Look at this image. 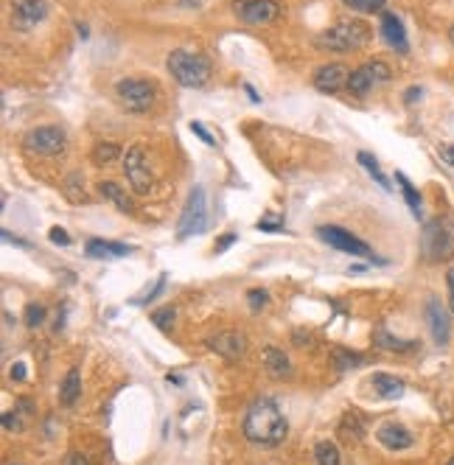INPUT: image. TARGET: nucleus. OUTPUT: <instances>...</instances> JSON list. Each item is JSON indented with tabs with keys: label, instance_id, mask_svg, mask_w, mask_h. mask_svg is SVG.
Instances as JSON below:
<instances>
[{
	"label": "nucleus",
	"instance_id": "c9c22d12",
	"mask_svg": "<svg viewBox=\"0 0 454 465\" xmlns=\"http://www.w3.org/2000/svg\"><path fill=\"white\" fill-rule=\"evenodd\" d=\"M48 238H51V241H53L56 247H70V235L62 230V228H51Z\"/></svg>",
	"mask_w": 454,
	"mask_h": 465
},
{
	"label": "nucleus",
	"instance_id": "6ab92c4d",
	"mask_svg": "<svg viewBox=\"0 0 454 465\" xmlns=\"http://www.w3.org/2000/svg\"><path fill=\"white\" fill-rule=\"evenodd\" d=\"M339 438L345 443H359L365 438V418L359 415V410H348L339 421Z\"/></svg>",
	"mask_w": 454,
	"mask_h": 465
},
{
	"label": "nucleus",
	"instance_id": "de8ad7c7",
	"mask_svg": "<svg viewBox=\"0 0 454 465\" xmlns=\"http://www.w3.org/2000/svg\"><path fill=\"white\" fill-rule=\"evenodd\" d=\"M441 155H443V160H446L449 166H454V146H446V149H443Z\"/></svg>",
	"mask_w": 454,
	"mask_h": 465
},
{
	"label": "nucleus",
	"instance_id": "39448f33",
	"mask_svg": "<svg viewBox=\"0 0 454 465\" xmlns=\"http://www.w3.org/2000/svg\"><path fill=\"white\" fill-rule=\"evenodd\" d=\"M208 228V202H205V191L200 185L191 188L188 199H186V208H183V216L177 222V238H191V235H200V232Z\"/></svg>",
	"mask_w": 454,
	"mask_h": 465
},
{
	"label": "nucleus",
	"instance_id": "6e6552de",
	"mask_svg": "<svg viewBox=\"0 0 454 465\" xmlns=\"http://www.w3.org/2000/svg\"><path fill=\"white\" fill-rule=\"evenodd\" d=\"M22 143H25V149L34 152V155L56 157V155L65 152L67 138H65V132H62L59 126H37V129H31V132L22 138Z\"/></svg>",
	"mask_w": 454,
	"mask_h": 465
},
{
	"label": "nucleus",
	"instance_id": "a19ab883",
	"mask_svg": "<svg viewBox=\"0 0 454 465\" xmlns=\"http://www.w3.org/2000/svg\"><path fill=\"white\" fill-rule=\"evenodd\" d=\"M3 241H11V244H17V247H28V241H22V238H17V235H11L8 230H3Z\"/></svg>",
	"mask_w": 454,
	"mask_h": 465
},
{
	"label": "nucleus",
	"instance_id": "f704fd0d",
	"mask_svg": "<svg viewBox=\"0 0 454 465\" xmlns=\"http://www.w3.org/2000/svg\"><path fill=\"white\" fill-rule=\"evenodd\" d=\"M191 132H194V135H197L202 143H208V146H216V140L211 138V132H208V129H205L200 121H191Z\"/></svg>",
	"mask_w": 454,
	"mask_h": 465
},
{
	"label": "nucleus",
	"instance_id": "e433bc0d",
	"mask_svg": "<svg viewBox=\"0 0 454 465\" xmlns=\"http://www.w3.org/2000/svg\"><path fill=\"white\" fill-rule=\"evenodd\" d=\"M421 96H424V90H421V87H410V90L404 93V98H407V104H415V101H418Z\"/></svg>",
	"mask_w": 454,
	"mask_h": 465
},
{
	"label": "nucleus",
	"instance_id": "473e14b6",
	"mask_svg": "<svg viewBox=\"0 0 454 465\" xmlns=\"http://www.w3.org/2000/svg\"><path fill=\"white\" fill-rule=\"evenodd\" d=\"M247 300H249V308H252V311H261V308H266V303H269V292H266V289H249V292H247Z\"/></svg>",
	"mask_w": 454,
	"mask_h": 465
},
{
	"label": "nucleus",
	"instance_id": "49530a36",
	"mask_svg": "<svg viewBox=\"0 0 454 465\" xmlns=\"http://www.w3.org/2000/svg\"><path fill=\"white\" fill-rule=\"evenodd\" d=\"M244 90H247V96H249V101H252V104H258V101H261V96L255 93V87H252V84H244Z\"/></svg>",
	"mask_w": 454,
	"mask_h": 465
},
{
	"label": "nucleus",
	"instance_id": "4468645a",
	"mask_svg": "<svg viewBox=\"0 0 454 465\" xmlns=\"http://www.w3.org/2000/svg\"><path fill=\"white\" fill-rule=\"evenodd\" d=\"M384 42L390 48H396L398 53H407L410 51V42H407V31H404V22L393 14V11H382V25H379Z\"/></svg>",
	"mask_w": 454,
	"mask_h": 465
},
{
	"label": "nucleus",
	"instance_id": "a18cd8bd",
	"mask_svg": "<svg viewBox=\"0 0 454 465\" xmlns=\"http://www.w3.org/2000/svg\"><path fill=\"white\" fill-rule=\"evenodd\" d=\"M255 228H258V230H269V232H278V230H283V228H280V225H272V222H258V225H255Z\"/></svg>",
	"mask_w": 454,
	"mask_h": 465
},
{
	"label": "nucleus",
	"instance_id": "ddd939ff",
	"mask_svg": "<svg viewBox=\"0 0 454 465\" xmlns=\"http://www.w3.org/2000/svg\"><path fill=\"white\" fill-rule=\"evenodd\" d=\"M205 345H208L214 353H219V356H225V359L233 362V359L244 356V351H247V336L238 334V331H219V334L208 336Z\"/></svg>",
	"mask_w": 454,
	"mask_h": 465
},
{
	"label": "nucleus",
	"instance_id": "37998d69",
	"mask_svg": "<svg viewBox=\"0 0 454 465\" xmlns=\"http://www.w3.org/2000/svg\"><path fill=\"white\" fill-rule=\"evenodd\" d=\"M65 465H87V460H84L82 454H67V457H65Z\"/></svg>",
	"mask_w": 454,
	"mask_h": 465
},
{
	"label": "nucleus",
	"instance_id": "09e8293b",
	"mask_svg": "<svg viewBox=\"0 0 454 465\" xmlns=\"http://www.w3.org/2000/svg\"><path fill=\"white\" fill-rule=\"evenodd\" d=\"M449 39H452V45H454V25L449 28Z\"/></svg>",
	"mask_w": 454,
	"mask_h": 465
},
{
	"label": "nucleus",
	"instance_id": "0eeeda50",
	"mask_svg": "<svg viewBox=\"0 0 454 465\" xmlns=\"http://www.w3.org/2000/svg\"><path fill=\"white\" fill-rule=\"evenodd\" d=\"M115 96L129 112H146L155 104V87L143 79H121L115 84Z\"/></svg>",
	"mask_w": 454,
	"mask_h": 465
},
{
	"label": "nucleus",
	"instance_id": "72a5a7b5",
	"mask_svg": "<svg viewBox=\"0 0 454 465\" xmlns=\"http://www.w3.org/2000/svg\"><path fill=\"white\" fill-rule=\"evenodd\" d=\"M370 65V70H373V76H376V81H390V76H393V70L382 62V59H373V62H368Z\"/></svg>",
	"mask_w": 454,
	"mask_h": 465
},
{
	"label": "nucleus",
	"instance_id": "2f4dec72",
	"mask_svg": "<svg viewBox=\"0 0 454 465\" xmlns=\"http://www.w3.org/2000/svg\"><path fill=\"white\" fill-rule=\"evenodd\" d=\"M152 322H155L160 331H169V328H171V322H174V308H171V306H166V308L152 311Z\"/></svg>",
	"mask_w": 454,
	"mask_h": 465
},
{
	"label": "nucleus",
	"instance_id": "b1692460",
	"mask_svg": "<svg viewBox=\"0 0 454 465\" xmlns=\"http://www.w3.org/2000/svg\"><path fill=\"white\" fill-rule=\"evenodd\" d=\"M373 81H376V76H373L370 65H362V67L351 70V79H348V90H351V93H356V96H365V93L373 87Z\"/></svg>",
	"mask_w": 454,
	"mask_h": 465
},
{
	"label": "nucleus",
	"instance_id": "a878e982",
	"mask_svg": "<svg viewBox=\"0 0 454 465\" xmlns=\"http://www.w3.org/2000/svg\"><path fill=\"white\" fill-rule=\"evenodd\" d=\"M314 460H317V465H342L339 449H337V443H331V440H320V443L314 446Z\"/></svg>",
	"mask_w": 454,
	"mask_h": 465
},
{
	"label": "nucleus",
	"instance_id": "dca6fc26",
	"mask_svg": "<svg viewBox=\"0 0 454 465\" xmlns=\"http://www.w3.org/2000/svg\"><path fill=\"white\" fill-rule=\"evenodd\" d=\"M48 17V3L45 0H14V22L20 28H34Z\"/></svg>",
	"mask_w": 454,
	"mask_h": 465
},
{
	"label": "nucleus",
	"instance_id": "423d86ee",
	"mask_svg": "<svg viewBox=\"0 0 454 465\" xmlns=\"http://www.w3.org/2000/svg\"><path fill=\"white\" fill-rule=\"evenodd\" d=\"M317 235H320L328 247H334V249H342V252H348V255H359V258H370V261H376V263H387V261H382V258H373V249H370L362 238H356L354 232L345 230V228L323 225V228H317Z\"/></svg>",
	"mask_w": 454,
	"mask_h": 465
},
{
	"label": "nucleus",
	"instance_id": "c03bdc74",
	"mask_svg": "<svg viewBox=\"0 0 454 465\" xmlns=\"http://www.w3.org/2000/svg\"><path fill=\"white\" fill-rule=\"evenodd\" d=\"M233 241H235V232H230V235H225V238H222V241L216 244V252H222V249H227V247H230Z\"/></svg>",
	"mask_w": 454,
	"mask_h": 465
},
{
	"label": "nucleus",
	"instance_id": "7ed1b4c3",
	"mask_svg": "<svg viewBox=\"0 0 454 465\" xmlns=\"http://www.w3.org/2000/svg\"><path fill=\"white\" fill-rule=\"evenodd\" d=\"M368 37H370L368 25H362L356 20H342L339 25L317 34L314 42L320 48H328V51H354V48H362L368 42Z\"/></svg>",
	"mask_w": 454,
	"mask_h": 465
},
{
	"label": "nucleus",
	"instance_id": "393cba45",
	"mask_svg": "<svg viewBox=\"0 0 454 465\" xmlns=\"http://www.w3.org/2000/svg\"><path fill=\"white\" fill-rule=\"evenodd\" d=\"M396 183L401 185V194H404V199H407L413 216L421 219V194H418V188H415V185L407 180V174H401V171H396Z\"/></svg>",
	"mask_w": 454,
	"mask_h": 465
},
{
	"label": "nucleus",
	"instance_id": "a211bd4d",
	"mask_svg": "<svg viewBox=\"0 0 454 465\" xmlns=\"http://www.w3.org/2000/svg\"><path fill=\"white\" fill-rule=\"evenodd\" d=\"M370 384H373L376 395H379V398H384V401H396V398H401V395H404V390H407V384H404L401 379L390 376V373H373Z\"/></svg>",
	"mask_w": 454,
	"mask_h": 465
},
{
	"label": "nucleus",
	"instance_id": "bb28decb",
	"mask_svg": "<svg viewBox=\"0 0 454 465\" xmlns=\"http://www.w3.org/2000/svg\"><path fill=\"white\" fill-rule=\"evenodd\" d=\"M356 160H359V166H365V171L379 183V188H384V191H393L390 188V180L382 174V169H379V163H376V157L373 155H368V152H359L356 155Z\"/></svg>",
	"mask_w": 454,
	"mask_h": 465
},
{
	"label": "nucleus",
	"instance_id": "f3484780",
	"mask_svg": "<svg viewBox=\"0 0 454 465\" xmlns=\"http://www.w3.org/2000/svg\"><path fill=\"white\" fill-rule=\"evenodd\" d=\"M84 252H87V258H107V261H112V258H124V255H129V252H132V247L118 244V241L90 238V241L84 244Z\"/></svg>",
	"mask_w": 454,
	"mask_h": 465
},
{
	"label": "nucleus",
	"instance_id": "1a4fd4ad",
	"mask_svg": "<svg viewBox=\"0 0 454 465\" xmlns=\"http://www.w3.org/2000/svg\"><path fill=\"white\" fill-rule=\"evenodd\" d=\"M124 171H127V180L129 185L135 188V194H149L152 185H155V177L149 171V163H146V155L141 146H132L124 157Z\"/></svg>",
	"mask_w": 454,
	"mask_h": 465
},
{
	"label": "nucleus",
	"instance_id": "2eb2a0df",
	"mask_svg": "<svg viewBox=\"0 0 454 465\" xmlns=\"http://www.w3.org/2000/svg\"><path fill=\"white\" fill-rule=\"evenodd\" d=\"M376 440H379L384 449H390V452H404V449H410V446L415 443L413 432H410L407 426H401V424H384V426L376 432Z\"/></svg>",
	"mask_w": 454,
	"mask_h": 465
},
{
	"label": "nucleus",
	"instance_id": "c85d7f7f",
	"mask_svg": "<svg viewBox=\"0 0 454 465\" xmlns=\"http://www.w3.org/2000/svg\"><path fill=\"white\" fill-rule=\"evenodd\" d=\"M121 157V146L118 143H96L93 146V163H98V166H107V163H112V160H118Z\"/></svg>",
	"mask_w": 454,
	"mask_h": 465
},
{
	"label": "nucleus",
	"instance_id": "8fccbe9b",
	"mask_svg": "<svg viewBox=\"0 0 454 465\" xmlns=\"http://www.w3.org/2000/svg\"><path fill=\"white\" fill-rule=\"evenodd\" d=\"M446 465H454V457H449V463H446Z\"/></svg>",
	"mask_w": 454,
	"mask_h": 465
},
{
	"label": "nucleus",
	"instance_id": "f257e3e1",
	"mask_svg": "<svg viewBox=\"0 0 454 465\" xmlns=\"http://www.w3.org/2000/svg\"><path fill=\"white\" fill-rule=\"evenodd\" d=\"M241 432L249 443L264 446V449H275L286 440L289 435V424L280 412V407L272 398H255L247 412H244V424Z\"/></svg>",
	"mask_w": 454,
	"mask_h": 465
},
{
	"label": "nucleus",
	"instance_id": "9d476101",
	"mask_svg": "<svg viewBox=\"0 0 454 465\" xmlns=\"http://www.w3.org/2000/svg\"><path fill=\"white\" fill-rule=\"evenodd\" d=\"M424 314H427L429 334H432L435 345H449V339H452V317H449V311L443 308V303H441L438 297H429Z\"/></svg>",
	"mask_w": 454,
	"mask_h": 465
},
{
	"label": "nucleus",
	"instance_id": "9b49d317",
	"mask_svg": "<svg viewBox=\"0 0 454 465\" xmlns=\"http://www.w3.org/2000/svg\"><path fill=\"white\" fill-rule=\"evenodd\" d=\"M348 79H351V70L342 62H328V65L314 70L311 81L320 93H339L342 87H348Z\"/></svg>",
	"mask_w": 454,
	"mask_h": 465
},
{
	"label": "nucleus",
	"instance_id": "4c0bfd02",
	"mask_svg": "<svg viewBox=\"0 0 454 465\" xmlns=\"http://www.w3.org/2000/svg\"><path fill=\"white\" fill-rule=\"evenodd\" d=\"M11 379H14V381H25V365H22V362H17V365L11 367Z\"/></svg>",
	"mask_w": 454,
	"mask_h": 465
},
{
	"label": "nucleus",
	"instance_id": "79ce46f5",
	"mask_svg": "<svg viewBox=\"0 0 454 465\" xmlns=\"http://www.w3.org/2000/svg\"><path fill=\"white\" fill-rule=\"evenodd\" d=\"M3 426H6L8 432H11V429H17V418H14L11 412H6V415H3Z\"/></svg>",
	"mask_w": 454,
	"mask_h": 465
},
{
	"label": "nucleus",
	"instance_id": "7c9ffc66",
	"mask_svg": "<svg viewBox=\"0 0 454 465\" xmlns=\"http://www.w3.org/2000/svg\"><path fill=\"white\" fill-rule=\"evenodd\" d=\"M342 3L354 11H362V14H373V11L384 8V0H342Z\"/></svg>",
	"mask_w": 454,
	"mask_h": 465
},
{
	"label": "nucleus",
	"instance_id": "5701e85b",
	"mask_svg": "<svg viewBox=\"0 0 454 465\" xmlns=\"http://www.w3.org/2000/svg\"><path fill=\"white\" fill-rule=\"evenodd\" d=\"M79 393H82V376H79V367H70V370L65 373V379H62L59 401H62L65 407H73L76 398H79Z\"/></svg>",
	"mask_w": 454,
	"mask_h": 465
},
{
	"label": "nucleus",
	"instance_id": "58836bf2",
	"mask_svg": "<svg viewBox=\"0 0 454 465\" xmlns=\"http://www.w3.org/2000/svg\"><path fill=\"white\" fill-rule=\"evenodd\" d=\"M446 286H449V306H452V311H454V269L446 272Z\"/></svg>",
	"mask_w": 454,
	"mask_h": 465
},
{
	"label": "nucleus",
	"instance_id": "412c9836",
	"mask_svg": "<svg viewBox=\"0 0 454 465\" xmlns=\"http://www.w3.org/2000/svg\"><path fill=\"white\" fill-rule=\"evenodd\" d=\"M98 194H101L104 199H110L121 214H135V202H132V197H129L118 183H101V185H98Z\"/></svg>",
	"mask_w": 454,
	"mask_h": 465
},
{
	"label": "nucleus",
	"instance_id": "f8f14e48",
	"mask_svg": "<svg viewBox=\"0 0 454 465\" xmlns=\"http://www.w3.org/2000/svg\"><path fill=\"white\" fill-rule=\"evenodd\" d=\"M235 14L249 25H266L280 14V3L278 0H247V3L235 6Z\"/></svg>",
	"mask_w": 454,
	"mask_h": 465
},
{
	"label": "nucleus",
	"instance_id": "20e7f679",
	"mask_svg": "<svg viewBox=\"0 0 454 465\" xmlns=\"http://www.w3.org/2000/svg\"><path fill=\"white\" fill-rule=\"evenodd\" d=\"M421 252L429 263H441V261L454 258V230L441 219L427 222V228L421 232Z\"/></svg>",
	"mask_w": 454,
	"mask_h": 465
},
{
	"label": "nucleus",
	"instance_id": "cd10ccee",
	"mask_svg": "<svg viewBox=\"0 0 454 465\" xmlns=\"http://www.w3.org/2000/svg\"><path fill=\"white\" fill-rule=\"evenodd\" d=\"M331 362H334V367H337L339 373H345V370H356V367L362 365V356H359V353H351V351H345V348H334Z\"/></svg>",
	"mask_w": 454,
	"mask_h": 465
},
{
	"label": "nucleus",
	"instance_id": "c756f323",
	"mask_svg": "<svg viewBox=\"0 0 454 465\" xmlns=\"http://www.w3.org/2000/svg\"><path fill=\"white\" fill-rule=\"evenodd\" d=\"M22 320H25L28 328H39V325L45 322V306H39V303H28Z\"/></svg>",
	"mask_w": 454,
	"mask_h": 465
},
{
	"label": "nucleus",
	"instance_id": "f03ea898",
	"mask_svg": "<svg viewBox=\"0 0 454 465\" xmlns=\"http://www.w3.org/2000/svg\"><path fill=\"white\" fill-rule=\"evenodd\" d=\"M166 67L171 73V79L180 84V87H188V90H200L211 81V59L202 56V53H194V51H171L169 59H166Z\"/></svg>",
	"mask_w": 454,
	"mask_h": 465
},
{
	"label": "nucleus",
	"instance_id": "ea45409f",
	"mask_svg": "<svg viewBox=\"0 0 454 465\" xmlns=\"http://www.w3.org/2000/svg\"><path fill=\"white\" fill-rule=\"evenodd\" d=\"M163 286H166V275H160V280H157V286H155V289H152V292H149V297H146V300H143V303H149V300H155V297H157V294H160V292H163Z\"/></svg>",
	"mask_w": 454,
	"mask_h": 465
},
{
	"label": "nucleus",
	"instance_id": "4be33fe9",
	"mask_svg": "<svg viewBox=\"0 0 454 465\" xmlns=\"http://www.w3.org/2000/svg\"><path fill=\"white\" fill-rule=\"evenodd\" d=\"M373 342H376L382 351H393V353H407V351L415 348L413 339H398V336H393L384 325H379V328L373 331Z\"/></svg>",
	"mask_w": 454,
	"mask_h": 465
},
{
	"label": "nucleus",
	"instance_id": "aec40b11",
	"mask_svg": "<svg viewBox=\"0 0 454 465\" xmlns=\"http://www.w3.org/2000/svg\"><path fill=\"white\" fill-rule=\"evenodd\" d=\"M264 365H266V370H269L272 379H289L292 376V362L286 359L283 351H278L272 345L264 348Z\"/></svg>",
	"mask_w": 454,
	"mask_h": 465
}]
</instances>
